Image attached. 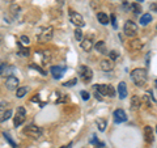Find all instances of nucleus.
I'll list each match as a JSON object with an SVG mask.
<instances>
[{"mask_svg": "<svg viewBox=\"0 0 157 148\" xmlns=\"http://www.w3.org/2000/svg\"><path fill=\"white\" fill-rule=\"evenodd\" d=\"M123 32L127 37H135L137 34V25L134 21L128 20V21H126L124 26H123Z\"/></svg>", "mask_w": 157, "mask_h": 148, "instance_id": "obj_7", "label": "nucleus"}, {"mask_svg": "<svg viewBox=\"0 0 157 148\" xmlns=\"http://www.w3.org/2000/svg\"><path fill=\"white\" fill-rule=\"evenodd\" d=\"M29 42H30V39H29V37L26 36H21V45H29Z\"/></svg>", "mask_w": 157, "mask_h": 148, "instance_id": "obj_33", "label": "nucleus"}, {"mask_svg": "<svg viewBox=\"0 0 157 148\" xmlns=\"http://www.w3.org/2000/svg\"><path fill=\"white\" fill-rule=\"evenodd\" d=\"M131 9H132V11H134V13H136V14L141 13V7H140L137 3H132V4H131Z\"/></svg>", "mask_w": 157, "mask_h": 148, "instance_id": "obj_27", "label": "nucleus"}, {"mask_svg": "<svg viewBox=\"0 0 157 148\" xmlns=\"http://www.w3.org/2000/svg\"><path fill=\"white\" fill-rule=\"evenodd\" d=\"M96 148H105V144H104V143H100V142H98Z\"/></svg>", "mask_w": 157, "mask_h": 148, "instance_id": "obj_38", "label": "nucleus"}, {"mask_svg": "<svg viewBox=\"0 0 157 148\" xmlns=\"http://www.w3.org/2000/svg\"><path fill=\"white\" fill-rule=\"evenodd\" d=\"M72 147V143H70L68 146H63V147H60V148H71Z\"/></svg>", "mask_w": 157, "mask_h": 148, "instance_id": "obj_39", "label": "nucleus"}, {"mask_svg": "<svg viewBox=\"0 0 157 148\" xmlns=\"http://www.w3.org/2000/svg\"><path fill=\"white\" fill-rule=\"evenodd\" d=\"M111 21H113V26H114V28L117 29V22H115V16H114V14L111 16Z\"/></svg>", "mask_w": 157, "mask_h": 148, "instance_id": "obj_37", "label": "nucleus"}, {"mask_svg": "<svg viewBox=\"0 0 157 148\" xmlns=\"http://www.w3.org/2000/svg\"><path fill=\"white\" fill-rule=\"evenodd\" d=\"M78 77L82 83H89L93 77V71L90 70L89 67L86 66H81L78 68Z\"/></svg>", "mask_w": 157, "mask_h": 148, "instance_id": "obj_4", "label": "nucleus"}, {"mask_svg": "<svg viewBox=\"0 0 157 148\" xmlns=\"http://www.w3.org/2000/svg\"><path fill=\"white\" fill-rule=\"evenodd\" d=\"M149 22H152V14L149 13H145L140 17V24L141 25H148Z\"/></svg>", "mask_w": 157, "mask_h": 148, "instance_id": "obj_21", "label": "nucleus"}, {"mask_svg": "<svg viewBox=\"0 0 157 148\" xmlns=\"http://www.w3.org/2000/svg\"><path fill=\"white\" fill-rule=\"evenodd\" d=\"M80 95H81V97H82V100H85V101H86V100H89V97H90V96H89V93H88L86 91H81Z\"/></svg>", "mask_w": 157, "mask_h": 148, "instance_id": "obj_34", "label": "nucleus"}, {"mask_svg": "<svg viewBox=\"0 0 157 148\" xmlns=\"http://www.w3.org/2000/svg\"><path fill=\"white\" fill-rule=\"evenodd\" d=\"M18 79L16 76H13V75H9L7 76V80H6V87L8 88L9 91H16L17 88H18Z\"/></svg>", "mask_w": 157, "mask_h": 148, "instance_id": "obj_9", "label": "nucleus"}, {"mask_svg": "<svg viewBox=\"0 0 157 148\" xmlns=\"http://www.w3.org/2000/svg\"><path fill=\"white\" fill-rule=\"evenodd\" d=\"M131 80L134 81L135 85L137 87H144L148 80V75H147V70L144 68H135L131 71Z\"/></svg>", "mask_w": 157, "mask_h": 148, "instance_id": "obj_1", "label": "nucleus"}, {"mask_svg": "<svg viewBox=\"0 0 157 148\" xmlns=\"http://www.w3.org/2000/svg\"><path fill=\"white\" fill-rule=\"evenodd\" d=\"M113 117H114L115 123H123V122L127 121V114H126V111L123 109H117L114 111V114H113Z\"/></svg>", "mask_w": 157, "mask_h": 148, "instance_id": "obj_10", "label": "nucleus"}, {"mask_svg": "<svg viewBox=\"0 0 157 148\" xmlns=\"http://www.w3.org/2000/svg\"><path fill=\"white\" fill-rule=\"evenodd\" d=\"M96 123H97V126H98V130H100V131H105L106 125H107L105 119H97Z\"/></svg>", "mask_w": 157, "mask_h": 148, "instance_id": "obj_26", "label": "nucleus"}, {"mask_svg": "<svg viewBox=\"0 0 157 148\" xmlns=\"http://www.w3.org/2000/svg\"><path fill=\"white\" fill-rule=\"evenodd\" d=\"M118 93H119V98H126L127 97V85H126V83L124 81H121L119 84H118Z\"/></svg>", "mask_w": 157, "mask_h": 148, "instance_id": "obj_16", "label": "nucleus"}, {"mask_svg": "<svg viewBox=\"0 0 157 148\" xmlns=\"http://www.w3.org/2000/svg\"><path fill=\"white\" fill-rule=\"evenodd\" d=\"M141 2H143V0H141Z\"/></svg>", "mask_w": 157, "mask_h": 148, "instance_id": "obj_42", "label": "nucleus"}, {"mask_svg": "<svg viewBox=\"0 0 157 148\" xmlns=\"http://www.w3.org/2000/svg\"><path fill=\"white\" fill-rule=\"evenodd\" d=\"M97 143H98V140H97L96 135H93V139L90 140V144H97Z\"/></svg>", "mask_w": 157, "mask_h": 148, "instance_id": "obj_36", "label": "nucleus"}, {"mask_svg": "<svg viewBox=\"0 0 157 148\" xmlns=\"http://www.w3.org/2000/svg\"><path fill=\"white\" fill-rule=\"evenodd\" d=\"M54 36V29L52 26H47V28H43L41 29V33H38V41L39 42H48L51 41V38Z\"/></svg>", "mask_w": 157, "mask_h": 148, "instance_id": "obj_3", "label": "nucleus"}, {"mask_svg": "<svg viewBox=\"0 0 157 148\" xmlns=\"http://www.w3.org/2000/svg\"><path fill=\"white\" fill-rule=\"evenodd\" d=\"M97 20L102 24V25H107V24H109V16H107L106 13H104V12L97 13Z\"/></svg>", "mask_w": 157, "mask_h": 148, "instance_id": "obj_20", "label": "nucleus"}, {"mask_svg": "<svg viewBox=\"0 0 157 148\" xmlns=\"http://www.w3.org/2000/svg\"><path fill=\"white\" fill-rule=\"evenodd\" d=\"M94 47L100 54H104V55L107 54V49H106V45H105L104 41H98L97 43H94Z\"/></svg>", "mask_w": 157, "mask_h": 148, "instance_id": "obj_19", "label": "nucleus"}, {"mask_svg": "<svg viewBox=\"0 0 157 148\" xmlns=\"http://www.w3.org/2000/svg\"><path fill=\"white\" fill-rule=\"evenodd\" d=\"M75 38L77 39V41H81V39H82V32H81L80 28H77L75 30Z\"/></svg>", "mask_w": 157, "mask_h": 148, "instance_id": "obj_30", "label": "nucleus"}, {"mask_svg": "<svg viewBox=\"0 0 157 148\" xmlns=\"http://www.w3.org/2000/svg\"><path fill=\"white\" fill-rule=\"evenodd\" d=\"M93 38L92 37H86V38H84V39H81V49L84 51H86V53H89L92 49H93Z\"/></svg>", "mask_w": 157, "mask_h": 148, "instance_id": "obj_12", "label": "nucleus"}, {"mask_svg": "<svg viewBox=\"0 0 157 148\" xmlns=\"http://www.w3.org/2000/svg\"><path fill=\"white\" fill-rule=\"evenodd\" d=\"M18 12H20V7L17 6V4H12L11 6V13L13 14V16H16Z\"/></svg>", "mask_w": 157, "mask_h": 148, "instance_id": "obj_28", "label": "nucleus"}, {"mask_svg": "<svg viewBox=\"0 0 157 148\" xmlns=\"http://www.w3.org/2000/svg\"><path fill=\"white\" fill-rule=\"evenodd\" d=\"M4 138H6V139L8 140V143H9V144H11L13 148H16V143H14V142L11 139V136H9V135L7 134V132H4Z\"/></svg>", "mask_w": 157, "mask_h": 148, "instance_id": "obj_31", "label": "nucleus"}, {"mask_svg": "<svg viewBox=\"0 0 157 148\" xmlns=\"http://www.w3.org/2000/svg\"><path fill=\"white\" fill-rule=\"evenodd\" d=\"M144 138H145L147 143H153V140H155V132H153V129H152L151 126H145L144 127Z\"/></svg>", "mask_w": 157, "mask_h": 148, "instance_id": "obj_13", "label": "nucleus"}, {"mask_svg": "<svg viewBox=\"0 0 157 148\" xmlns=\"http://www.w3.org/2000/svg\"><path fill=\"white\" fill-rule=\"evenodd\" d=\"M30 67H32V68H34V70H37V71H39V72H41V73H42V75H43V76H45V75H46V72H45V71H43V70H42V68H41V67H38V66H36V64H30Z\"/></svg>", "mask_w": 157, "mask_h": 148, "instance_id": "obj_35", "label": "nucleus"}, {"mask_svg": "<svg viewBox=\"0 0 157 148\" xmlns=\"http://www.w3.org/2000/svg\"><path fill=\"white\" fill-rule=\"evenodd\" d=\"M67 67H60V66H52L50 68V72L54 79H60L63 76V73L66 72Z\"/></svg>", "mask_w": 157, "mask_h": 148, "instance_id": "obj_11", "label": "nucleus"}, {"mask_svg": "<svg viewBox=\"0 0 157 148\" xmlns=\"http://www.w3.org/2000/svg\"><path fill=\"white\" fill-rule=\"evenodd\" d=\"M76 83H77V79H72V80H70V81L63 83V85H64V87H73Z\"/></svg>", "mask_w": 157, "mask_h": 148, "instance_id": "obj_32", "label": "nucleus"}, {"mask_svg": "<svg viewBox=\"0 0 157 148\" xmlns=\"http://www.w3.org/2000/svg\"><path fill=\"white\" fill-rule=\"evenodd\" d=\"M107 55L110 56V60L113 62V60H115V59H118V56H119V54H118L115 50H111L109 54H107Z\"/></svg>", "mask_w": 157, "mask_h": 148, "instance_id": "obj_29", "label": "nucleus"}, {"mask_svg": "<svg viewBox=\"0 0 157 148\" xmlns=\"http://www.w3.org/2000/svg\"><path fill=\"white\" fill-rule=\"evenodd\" d=\"M29 54H30V50H29L28 47H22L21 45H20V50H18L20 56H29Z\"/></svg>", "mask_w": 157, "mask_h": 148, "instance_id": "obj_25", "label": "nucleus"}, {"mask_svg": "<svg viewBox=\"0 0 157 148\" xmlns=\"http://www.w3.org/2000/svg\"><path fill=\"white\" fill-rule=\"evenodd\" d=\"M26 92H28L26 87H18L17 89H16V96H17V98H22L24 96L26 95Z\"/></svg>", "mask_w": 157, "mask_h": 148, "instance_id": "obj_24", "label": "nucleus"}, {"mask_svg": "<svg viewBox=\"0 0 157 148\" xmlns=\"http://www.w3.org/2000/svg\"><path fill=\"white\" fill-rule=\"evenodd\" d=\"M140 106H141V98L139 96H132L131 102H130V107L132 110H137Z\"/></svg>", "mask_w": 157, "mask_h": 148, "instance_id": "obj_15", "label": "nucleus"}, {"mask_svg": "<svg viewBox=\"0 0 157 148\" xmlns=\"http://www.w3.org/2000/svg\"><path fill=\"white\" fill-rule=\"evenodd\" d=\"M70 20H71V22L73 24V25H76L77 28H81V26L85 25L82 16H81L80 13L75 12V11H70Z\"/></svg>", "mask_w": 157, "mask_h": 148, "instance_id": "obj_8", "label": "nucleus"}, {"mask_svg": "<svg viewBox=\"0 0 157 148\" xmlns=\"http://www.w3.org/2000/svg\"><path fill=\"white\" fill-rule=\"evenodd\" d=\"M24 134L33 138V139H38V138H41V135H42V130L37 126L30 125V126H26L25 129H24Z\"/></svg>", "mask_w": 157, "mask_h": 148, "instance_id": "obj_6", "label": "nucleus"}, {"mask_svg": "<svg viewBox=\"0 0 157 148\" xmlns=\"http://www.w3.org/2000/svg\"><path fill=\"white\" fill-rule=\"evenodd\" d=\"M100 68L102 71H105V72H109V71H111L113 68H114V63H113L110 59H104V60L100 63Z\"/></svg>", "mask_w": 157, "mask_h": 148, "instance_id": "obj_14", "label": "nucleus"}, {"mask_svg": "<svg viewBox=\"0 0 157 148\" xmlns=\"http://www.w3.org/2000/svg\"><path fill=\"white\" fill-rule=\"evenodd\" d=\"M12 70H13L12 67H9L8 64H6V63H3V62H0V75L2 76H9Z\"/></svg>", "mask_w": 157, "mask_h": 148, "instance_id": "obj_18", "label": "nucleus"}, {"mask_svg": "<svg viewBox=\"0 0 157 148\" xmlns=\"http://www.w3.org/2000/svg\"><path fill=\"white\" fill-rule=\"evenodd\" d=\"M26 119V110H25V107L24 106H20L18 109L16 110V115H14V119H13V123H14V126L18 127V126H21L24 122H25Z\"/></svg>", "mask_w": 157, "mask_h": 148, "instance_id": "obj_5", "label": "nucleus"}, {"mask_svg": "<svg viewBox=\"0 0 157 148\" xmlns=\"http://www.w3.org/2000/svg\"><path fill=\"white\" fill-rule=\"evenodd\" d=\"M143 49V42L140 39H132L130 42V50L132 51H140Z\"/></svg>", "mask_w": 157, "mask_h": 148, "instance_id": "obj_17", "label": "nucleus"}, {"mask_svg": "<svg viewBox=\"0 0 157 148\" xmlns=\"http://www.w3.org/2000/svg\"><path fill=\"white\" fill-rule=\"evenodd\" d=\"M151 9H153V11H156V4H153V6H151Z\"/></svg>", "mask_w": 157, "mask_h": 148, "instance_id": "obj_40", "label": "nucleus"}, {"mask_svg": "<svg viewBox=\"0 0 157 148\" xmlns=\"http://www.w3.org/2000/svg\"><path fill=\"white\" fill-rule=\"evenodd\" d=\"M2 42H3V37H2V36H0V43H2Z\"/></svg>", "mask_w": 157, "mask_h": 148, "instance_id": "obj_41", "label": "nucleus"}, {"mask_svg": "<svg viewBox=\"0 0 157 148\" xmlns=\"http://www.w3.org/2000/svg\"><path fill=\"white\" fill-rule=\"evenodd\" d=\"M50 60H51V54H50V51H47V50L42 51V63H43V64H47V63H50Z\"/></svg>", "mask_w": 157, "mask_h": 148, "instance_id": "obj_22", "label": "nucleus"}, {"mask_svg": "<svg viewBox=\"0 0 157 148\" xmlns=\"http://www.w3.org/2000/svg\"><path fill=\"white\" fill-rule=\"evenodd\" d=\"M12 114H13V113H12V110H11V109H8V110H6V111H4V113H3V114H0V122L8 121V119H9V118H11V117H12Z\"/></svg>", "mask_w": 157, "mask_h": 148, "instance_id": "obj_23", "label": "nucleus"}, {"mask_svg": "<svg viewBox=\"0 0 157 148\" xmlns=\"http://www.w3.org/2000/svg\"><path fill=\"white\" fill-rule=\"evenodd\" d=\"M94 92H97L100 96H106V97L115 96V89L111 85H106V84H97V85H94Z\"/></svg>", "mask_w": 157, "mask_h": 148, "instance_id": "obj_2", "label": "nucleus"}]
</instances>
